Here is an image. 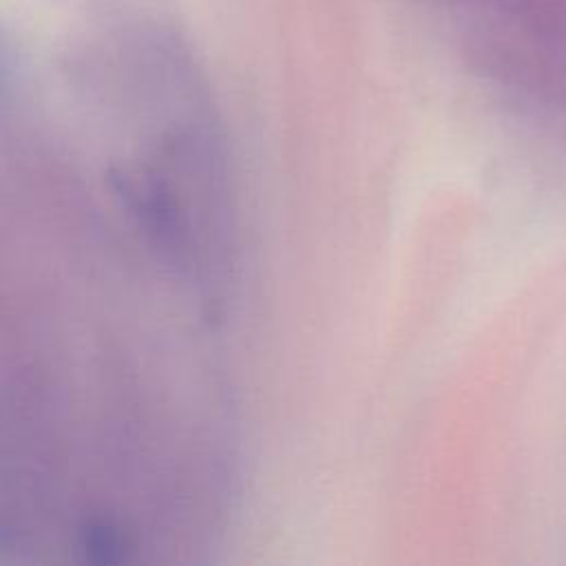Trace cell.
Wrapping results in <instances>:
<instances>
[{"label": "cell", "mask_w": 566, "mask_h": 566, "mask_svg": "<svg viewBox=\"0 0 566 566\" xmlns=\"http://www.w3.org/2000/svg\"><path fill=\"white\" fill-rule=\"evenodd\" d=\"M11 75H13V51L4 31L0 29V88H4L11 82Z\"/></svg>", "instance_id": "cell-1"}]
</instances>
